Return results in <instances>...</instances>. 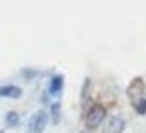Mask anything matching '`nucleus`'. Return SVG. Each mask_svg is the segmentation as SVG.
Wrapping results in <instances>:
<instances>
[{
    "instance_id": "obj_8",
    "label": "nucleus",
    "mask_w": 146,
    "mask_h": 133,
    "mask_svg": "<svg viewBox=\"0 0 146 133\" xmlns=\"http://www.w3.org/2000/svg\"><path fill=\"white\" fill-rule=\"evenodd\" d=\"M50 113H52V122L54 124H59V115H61V105L57 104H52V107H50Z\"/></svg>"
},
{
    "instance_id": "obj_7",
    "label": "nucleus",
    "mask_w": 146,
    "mask_h": 133,
    "mask_svg": "<svg viewBox=\"0 0 146 133\" xmlns=\"http://www.w3.org/2000/svg\"><path fill=\"white\" fill-rule=\"evenodd\" d=\"M19 122H21V116H19L17 111H9V113L6 115V124H7L9 128H17Z\"/></svg>"
},
{
    "instance_id": "obj_5",
    "label": "nucleus",
    "mask_w": 146,
    "mask_h": 133,
    "mask_svg": "<svg viewBox=\"0 0 146 133\" xmlns=\"http://www.w3.org/2000/svg\"><path fill=\"white\" fill-rule=\"evenodd\" d=\"M13 98V100H17V98L22 96V89L21 87H15V85H4L0 87V98Z\"/></svg>"
},
{
    "instance_id": "obj_3",
    "label": "nucleus",
    "mask_w": 146,
    "mask_h": 133,
    "mask_svg": "<svg viewBox=\"0 0 146 133\" xmlns=\"http://www.w3.org/2000/svg\"><path fill=\"white\" fill-rule=\"evenodd\" d=\"M143 94H144V83H143V79H141V78L133 79V81L129 83V87H128V96H129V100L133 102V105H135L139 100H143Z\"/></svg>"
},
{
    "instance_id": "obj_2",
    "label": "nucleus",
    "mask_w": 146,
    "mask_h": 133,
    "mask_svg": "<svg viewBox=\"0 0 146 133\" xmlns=\"http://www.w3.org/2000/svg\"><path fill=\"white\" fill-rule=\"evenodd\" d=\"M48 124V115L44 111H39L30 118V124H28V133H43L44 128Z\"/></svg>"
},
{
    "instance_id": "obj_1",
    "label": "nucleus",
    "mask_w": 146,
    "mask_h": 133,
    "mask_svg": "<svg viewBox=\"0 0 146 133\" xmlns=\"http://www.w3.org/2000/svg\"><path fill=\"white\" fill-rule=\"evenodd\" d=\"M104 118H106V109L102 105H91L85 115V124H87V128L94 130V128H98L104 122Z\"/></svg>"
},
{
    "instance_id": "obj_10",
    "label": "nucleus",
    "mask_w": 146,
    "mask_h": 133,
    "mask_svg": "<svg viewBox=\"0 0 146 133\" xmlns=\"http://www.w3.org/2000/svg\"><path fill=\"white\" fill-rule=\"evenodd\" d=\"M0 133H4V131H0Z\"/></svg>"
},
{
    "instance_id": "obj_9",
    "label": "nucleus",
    "mask_w": 146,
    "mask_h": 133,
    "mask_svg": "<svg viewBox=\"0 0 146 133\" xmlns=\"http://www.w3.org/2000/svg\"><path fill=\"white\" fill-rule=\"evenodd\" d=\"M135 109H137V113H139V115H146V100H144V98L135 104Z\"/></svg>"
},
{
    "instance_id": "obj_6",
    "label": "nucleus",
    "mask_w": 146,
    "mask_h": 133,
    "mask_svg": "<svg viewBox=\"0 0 146 133\" xmlns=\"http://www.w3.org/2000/svg\"><path fill=\"white\" fill-rule=\"evenodd\" d=\"M61 89H63V76H54V78L50 79L48 93L50 94H59Z\"/></svg>"
},
{
    "instance_id": "obj_11",
    "label": "nucleus",
    "mask_w": 146,
    "mask_h": 133,
    "mask_svg": "<svg viewBox=\"0 0 146 133\" xmlns=\"http://www.w3.org/2000/svg\"><path fill=\"white\" fill-rule=\"evenodd\" d=\"M83 133H85V131H83Z\"/></svg>"
},
{
    "instance_id": "obj_4",
    "label": "nucleus",
    "mask_w": 146,
    "mask_h": 133,
    "mask_svg": "<svg viewBox=\"0 0 146 133\" xmlns=\"http://www.w3.org/2000/svg\"><path fill=\"white\" fill-rule=\"evenodd\" d=\"M122 130H124V120L120 116H109L104 133H122Z\"/></svg>"
}]
</instances>
